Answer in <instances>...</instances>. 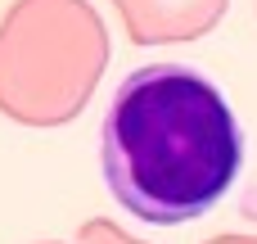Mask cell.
<instances>
[{"mask_svg": "<svg viewBox=\"0 0 257 244\" xmlns=\"http://www.w3.org/2000/svg\"><path fill=\"white\" fill-rule=\"evenodd\" d=\"M99 168L108 195L149 226L212 213L244 172V127L221 86L190 63H145L117 86Z\"/></svg>", "mask_w": 257, "mask_h": 244, "instance_id": "6da1fadb", "label": "cell"}, {"mask_svg": "<svg viewBox=\"0 0 257 244\" xmlns=\"http://www.w3.org/2000/svg\"><path fill=\"white\" fill-rule=\"evenodd\" d=\"M108 63V32L86 0H14L0 18V113L23 127L72 122Z\"/></svg>", "mask_w": 257, "mask_h": 244, "instance_id": "7a4b0ae2", "label": "cell"}]
</instances>
